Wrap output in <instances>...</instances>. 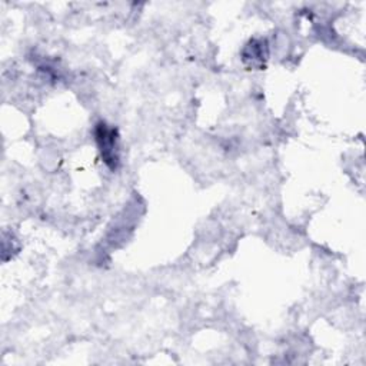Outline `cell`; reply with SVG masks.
I'll list each match as a JSON object with an SVG mask.
<instances>
[{"label":"cell","instance_id":"cell-1","mask_svg":"<svg viewBox=\"0 0 366 366\" xmlns=\"http://www.w3.org/2000/svg\"><path fill=\"white\" fill-rule=\"evenodd\" d=\"M96 140H97L99 149L102 152L103 160L110 167H116V164L119 162L116 130L112 127H107L104 123H100L96 127Z\"/></svg>","mask_w":366,"mask_h":366}]
</instances>
